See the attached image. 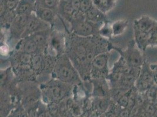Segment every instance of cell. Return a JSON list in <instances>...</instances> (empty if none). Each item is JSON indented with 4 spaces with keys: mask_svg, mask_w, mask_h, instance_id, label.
<instances>
[{
    "mask_svg": "<svg viewBox=\"0 0 157 117\" xmlns=\"http://www.w3.org/2000/svg\"><path fill=\"white\" fill-rule=\"evenodd\" d=\"M141 67L135 85L137 90L140 92H144L155 84L150 67L144 63Z\"/></svg>",
    "mask_w": 157,
    "mask_h": 117,
    "instance_id": "cell-1",
    "label": "cell"
},
{
    "mask_svg": "<svg viewBox=\"0 0 157 117\" xmlns=\"http://www.w3.org/2000/svg\"><path fill=\"white\" fill-rule=\"evenodd\" d=\"M56 74L62 81L66 83L73 82L76 80L77 78L76 73L72 67V65L65 61H63V63H60V65L58 66Z\"/></svg>",
    "mask_w": 157,
    "mask_h": 117,
    "instance_id": "cell-2",
    "label": "cell"
},
{
    "mask_svg": "<svg viewBox=\"0 0 157 117\" xmlns=\"http://www.w3.org/2000/svg\"><path fill=\"white\" fill-rule=\"evenodd\" d=\"M125 59L128 65L134 68H141L144 64L141 53L135 47H130L125 52Z\"/></svg>",
    "mask_w": 157,
    "mask_h": 117,
    "instance_id": "cell-3",
    "label": "cell"
},
{
    "mask_svg": "<svg viewBox=\"0 0 157 117\" xmlns=\"http://www.w3.org/2000/svg\"><path fill=\"white\" fill-rule=\"evenodd\" d=\"M74 31L80 36H90L94 33V27L92 22L87 21H76L73 25Z\"/></svg>",
    "mask_w": 157,
    "mask_h": 117,
    "instance_id": "cell-4",
    "label": "cell"
},
{
    "mask_svg": "<svg viewBox=\"0 0 157 117\" xmlns=\"http://www.w3.org/2000/svg\"><path fill=\"white\" fill-rule=\"evenodd\" d=\"M31 15L17 14L13 21L12 26L13 31L17 33H21L23 34L30 20Z\"/></svg>",
    "mask_w": 157,
    "mask_h": 117,
    "instance_id": "cell-5",
    "label": "cell"
},
{
    "mask_svg": "<svg viewBox=\"0 0 157 117\" xmlns=\"http://www.w3.org/2000/svg\"><path fill=\"white\" fill-rule=\"evenodd\" d=\"M37 0H20L16 9L17 14L31 15L35 11Z\"/></svg>",
    "mask_w": 157,
    "mask_h": 117,
    "instance_id": "cell-6",
    "label": "cell"
},
{
    "mask_svg": "<svg viewBox=\"0 0 157 117\" xmlns=\"http://www.w3.org/2000/svg\"><path fill=\"white\" fill-rule=\"evenodd\" d=\"M45 22L39 19L36 15H33V13L26 26V29L22 35H29L32 33L40 31V30L43 28L42 26L44 25Z\"/></svg>",
    "mask_w": 157,
    "mask_h": 117,
    "instance_id": "cell-7",
    "label": "cell"
},
{
    "mask_svg": "<svg viewBox=\"0 0 157 117\" xmlns=\"http://www.w3.org/2000/svg\"><path fill=\"white\" fill-rule=\"evenodd\" d=\"M157 22L148 17H143L136 22L135 27L143 32L150 33L153 30Z\"/></svg>",
    "mask_w": 157,
    "mask_h": 117,
    "instance_id": "cell-8",
    "label": "cell"
},
{
    "mask_svg": "<svg viewBox=\"0 0 157 117\" xmlns=\"http://www.w3.org/2000/svg\"><path fill=\"white\" fill-rule=\"evenodd\" d=\"M35 12L36 16L39 19L45 22H51L55 17V13L53 9L38 5H36Z\"/></svg>",
    "mask_w": 157,
    "mask_h": 117,
    "instance_id": "cell-9",
    "label": "cell"
},
{
    "mask_svg": "<svg viewBox=\"0 0 157 117\" xmlns=\"http://www.w3.org/2000/svg\"><path fill=\"white\" fill-rule=\"evenodd\" d=\"M87 20L92 22H97L105 20V13L94 6L85 13Z\"/></svg>",
    "mask_w": 157,
    "mask_h": 117,
    "instance_id": "cell-10",
    "label": "cell"
},
{
    "mask_svg": "<svg viewBox=\"0 0 157 117\" xmlns=\"http://www.w3.org/2000/svg\"><path fill=\"white\" fill-rule=\"evenodd\" d=\"M116 0H93V5L103 13H106L113 7Z\"/></svg>",
    "mask_w": 157,
    "mask_h": 117,
    "instance_id": "cell-11",
    "label": "cell"
},
{
    "mask_svg": "<svg viewBox=\"0 0 157 117\" xmlns=\"http://www.w3.org/2000/svg\"><path fill=\"white\" fill-rule=\"evenodd\" d=\"M107 64V57L105 54H100L93 59V67L98 70H102L106 67Z\"/></svg>",
    "mask_w": 157,
    "mask_h": 117,
    "instance_id": "cell-12",
    "label": "cell"
},
{
    "mask_svg": "<svg viewBox=\"0 0 157 117\" xmlns=\"http://www.w3.org/2000/svg\"><path fill=\"white\" fill-rule=\"evenodd\" d=\"M145 100L147 102L155 104L157 102V85H154L145 92Z\"/></svg>",
    "mask_w": 157,
    "mask_h": 117,
    "instance_id": "cell-13",
    "label": "cell"
},
{
    "mask_svg": "<svg viewBox=\"0 0 157 117\" xmlns=\"http://www.w3.org/2000/svg\"><path fill=\"white\" fill-rule=\"evenodd\" d=\"M48 91L49 92L51 96L55 99L61 98L64 96L65 94V90L63 89V88L58 85H54L51 86L49 89Z\"/></svg>",
    "mask_w": 157,
    "mask_h": 117,
    "instance_id": "cell-14",
    "label": "cell"
},
{
    "mask_svg": "<svg viewBox=\"0 0 157 117\" xmlns=\"http://www.w3.org/2000/svg\"><path fill=\"white\" fill-rule=\"evenodd\" d=\"M38 46L37 45L33 39H30L25 41L23 45V51L25 53L32 54L36 52Z\"/></svg>",
    "mask_w": 157,
    "mask_h": 117,
    "instance_id": "cell-15",
    "label": "cell"
},
{
    "mask_svg": "<svg viewBox=\"0 0 157 117\" xmlns=\"http://www.w3.org/2000/svg\"><path fill=\"white\" fill-rule=\"evenodd\" d=\"M60 0H37L36 5L54 9L59 6Z\"/></svg>",
    "mask_w": 157,
    "mask_h": 117,
    "instance_id": "cell-16",
    "label": "cell"
},
{
    "mask_svg": "<svg viewBox=\"0 0 157 117\" xmlns=\"http://www.w3.org/2000/svg\"><path fill=\"white\" fill-rule=\"evenodd\" d=\"M127 26V23L125 21H117L115 22L112 26V32L115 35H118L121 34L124 31L125 28Z\"/></svg>",
    "mask_w": 157,
    "mask_h": 117,
    "instance_id": "cell-17",
    "label": "cell"
},
{
    "mask_svg": "<svg viewBox=\"0 0 157 117\" xmlns=\"http://www.w3.org/2000/svg\"><path fill=\"white\" fill-rule=\"evenodd\" d=\"M31 39H33L38 46H43L46 43V36L44 33L40 32L34 33Z\"/></svg>",
    "mask_w": 157,
    "mask_h": 117,
    "instance_id": "cell-18",
    "label": "cell"
},
{
    "mask_svg": "<svg viewBox=\"0 0 157 117\" xmlns=\"http://www.w3.org/2000/svg\"><path fill=\"white\" fill-rule=\"evenodd\" d=\"M80 13L85 14L94 6L93 0H80Z\"/></svg>",
    "mask_w": 157,
    "mask_h": 117,
    "instance_id": "cell-19",
    "label": "cell"
},
{
    "mask_svg": "<svg viewBox=\"0 0 157 117\" xmlns=\"http://www.w3.org/2000/svg\"><path fill=\"white\" fill-rule=\"evenodd\" d=\"M130 96H131V92H125L124 94H123L121 97H120L118 98V103L121 107H122L123 108L127 107L128 103H129Z\"/></svg>",
    "mask_w": 157,
    "mask_h": 117,
    "instance_id": "cell-20",
    "label": "cell"
},
{
    "mask_svg": "<svg viewBox=\"0 0 157 117\" xmlns=\"http://www.w3.org/2000/svg\"><path fill=\"white\" fill-rule=\"evenodd\" d=\"M20 0H6L7 12H14L18 6Z\"/></svg>",
    "mask_w": 157,
    "mask_h": 117,
    "instance_id": "cell-21",
    "label": "cell"
},
{
    "mask_svg": "<svg viewBox=\"0 0 157 117\" xmlns=\"http://www.w3.org/2000/svg\"><path fill=\"white\" fill-rule=\"evenodd\" d=\"M109 101L105 98L100 99L98 102V109L101 111H105L109 107Z\"/></svg>",
    "mask_w": 157,
    "mask_h": 117,
    "instance_id": "cell-22",
    "label": "cell"
},
{
    "mask_svg": "<svg viewBox=\"0 0 157 117\" xmlns=\"http://www.w3.org/2000/svg\"><path fill=\"white\" fill-rule=\"evenodd\" d=\"M33 66L35 68L38 69L39 67L41 65L42 63V58L40 56H35L32 59V62Z\"/></svg>",
    "mask_w": 157,
    "mask_h": 117,
    "instance_id": "cell-23",
    "label": "cell"
},
{
    "mask_svg": "<svg viewBox=\"0 0 157 117\" xmlns=\"http://www.w3.org/2000/svg\"><path fill=\"white\" fill-rule=\"evenodd\" d=\"M0 11H1V17H3L7 12L6 0H1L0 3Z\"/></svg>",
    "mask_w": 157,
    "mask_h": 117,
    "instance_id": "cell-24",
    "label": "cell"
},
{
    "mask_svg": "<svg viewBox=\"0 0 157 117\" xmlns=\"http://www.w3.org/2000/svg\"><path fill=\"white\" fill-rule=\"evenodd\" d=\"M150 67L152 72L154 83L157 85V65L151 66Z\"/></svg>",
    "mask_w": 157,
    "mask_h": 117,
    "instance_id": "cell-25",
    "label": "cell"
},
{
    "mask_svg": "<svg viewBox=\"0 0 157 117\" xmlns=\"http://www.w3.org/2000/svg\"><path fill=\"white\" fill-rule=\"evenodd\" d=\"M130 115V110L128 108H125L122 110V111L120 113V117H129Z\"/></svg>",
    "mask_w": 157,
    "mask_h": 117,
    "instance_id": "cell-26",
    "label": "cell"
},
{
    "mask_svg": "<svg viewBox=\"0 0 157 117\" xmlns=\"http://www.w3.org/2000/svg\"><path fill=\"white\" fill-rule=\"evenodd\" d=\"M112 32V29H110L108 28H105L104 27L101 30V33L102 35L103 36H107L109 35H110Z\"/></svg>",
    "mask_w": 157,
    "mask_h": 117,
    "instance_id": "cell-27",
    "label": "cell"
},
{
    "mask_svg": "<svg viewBox=\"0 0 157 117\" xmlns=\"http://www.w3.org/2000/svg\"><path fill=\"white\" fill-rule=\"evenodd\" d=\"M6 77L7 74L6 73V72H1V83L2 84L3 83H4V81L6 79Z\"/></svg>",
    "mask_w": 157,
    "mask_h": 117,
    "instance_id": "cell-28",
    "label": "cell"
},
{
    "mask_svg": "<svg viewBox=\"0 0 157 117\" xmlns=\"http://www.w3.org/2000/svg\"><path fill=\"white\" fill-rule=\"evenodd\" d=\"M105 117H117V115L114 112L109 111L105 114Z\"/></svg>",
    "mask_w": 157,
    "mask_h": 117,
    "instance_id": "cell-29",
    "label": "cell"
},
{
    "mask_svg": "<svg viewBox=\"0 0 157 117\" xmlns=\"http://www.w3.org/2000/svg\"><path fill=\"white\" fill-rule=\"evenodd\" d=\"M46 117V115H45V113L42 112V113H41V114L39 115V117Z\"/></svg>",
    "mask_w": 157,
    "mask_h": 117,
    "instance_id": "cell-30",
    "label": "cell"
},
{
    "mask_svg": "<svg viewBox=\"0 0 157 117\" xmlns=\"http://www.w3.org/2000/svg\"><path fill=\"white\" fill-rule=\"evenodd\" d=\"M153 117H157V110L156 112H155V114L154 115V116Z\"/></svg>",
    "mask_w": 157,
    "mask_h": 117,
    "instance_id": "cell-31",
    "label": "cell"
},
{
    "mask_svg": "<svg viewBox=\"0 0 157 117\" xmlns=\"http://www.w3.org/2000/svg\"></svg>",
    "mask_w": 157,
    "mask_h": 117,
    "instance_id": "cell-32",
    "label": "cell"
}]
</instances>
